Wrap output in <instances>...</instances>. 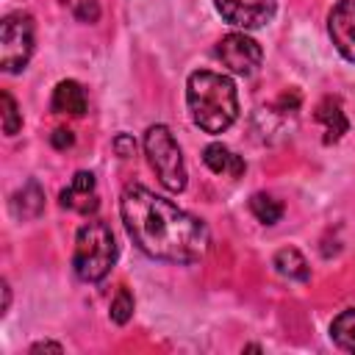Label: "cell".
Returning <instances> with one entry per match:
<instances>
[{
    "mask_svg": "<svg viewBox=\"0 0 355 355\" xmlns=\"http://www.w3.org/2000/svg\"><path fill=\"white\" fill-rule=\"evenodd\" d=\"M75 17H78L80 22H97V19H100V6H97V0H78Z\"/></svg>",
    "mask_w": 355,
    "mask_h": 355,
    "instance_id": "19",
    "label": "cell"
},
{
    "mask_svg": "<svg viewBox=\"0 0 355 355\" xmlns=\"http://www.w3.org/2000/svg\"><path fill=\"white\" fill-rule=\"evenodd\" d=\"M202 161L214 175H230V178H241L244 175V161L241 155H236L230 147L214 141L202 150Z\"/></svg>",
    "mask_w": 355,
    "mask_h": 355,
    "instance_id": "10",
    "label": "cell"
},
{
    "mask_svg": "<svg viewBox=\"0 0 355 355\" xmlns=\"http://www.w3.org/2000/svg\"><path fill=\"white\" fill-rule=\"evenodd\" d=\"M114 147H116L119 158H130V155L136 153V141H133V136H128V133H119V136L114 139Z\"/></svg>",
    "mask_w": 355,
    "mask_h": 355,
    "instance_id": "21",
    "label": "cell"
},
{
    "mask_svg": "<svg viewBox=\"0 0 355 355\" xmlns=\"http://www.w3.org/2000/svg\"><path fill=\"white\" fill-rule=\"evenodd\" d=\"M275 0H216V11L236 28L255 31L275 17Z\"/></svg>",
    "mask_w": 355,
    "mask_h": 355,
    "instance_id": "7",
    "label": "cell"
},
{
    "mask_svg": "<svg viewBox=\"0 0 355 355\" xmlns=\"http://www.w3.org/2000/svg\"><path fill=\"white\" fill-rule=\"evenodd\" d=\"M316 122H322L324 125V141L330 144V141H338L344 133H347V116H344V111H341V105H338V100H333V97H327V100H322L319 105H316Z\"/></svg>",
    "mask_w": 355,
    "mask_h": 355,
    "instance_id": "13",
    "label": "cell"
},
{
    "mask_svg": "<svg viewBox=\"0 0 355 355\" xmlns=\"http://www.w3.org/2000/svg\"><path fill=\"white\" fill-rule=\"evenodd\" d=\"M186 103L194 125L205 133H222L239 116V94L233 80L211 69H197L189 75Z\"/></svg>",
    "mask_w": 355,
    "mask_h": 355,
    "instance_id": "2",
    "label": "cell"
},
{
    "mask_svg": "<svg viewBox=\"0 0 355 355\" xmlns=\"http://www.w3.org/2000/svg\"><path fill=\"white\" fill-rule=\"evenodd\" d=\"M50 141H53V147H58V150H67V147H72V144H75V136H72V130H67V128H58V130H53Z\"/></svg>",
    "mask_w": 355,
    "mask_h": 355,
    "instance_id": "22",
    "label": "cell"
},
{
    "mask_svg": "<svg viewBox=\"0 0 355 355\" xmlns=\"http://www.w3.org/2000/svg\"><path fill=\"white\" fill-rule=\"evenodd\" d=\"M272 266L277 269V275H283V277H288V280H308V277H311L308 261H305L302 252L294 250V247L277 250L275 258H272Z\"/></svg>",
    "mask_w": 355,
    "mask_h": 355,
    "instance_id": "14",
    "label": "cell"
},
{
    "mask_svg": "<svg viewBox=\"0 0 355 355\" xmlns=\"http://www.w3.org/2000/svg\"><path fill=\"white\" fill-rule=\"evenodd\" d=\"M44 349H50V352H61L64 347H61V344H53V341H39V344L31 347V352H44Z\"/></svg>",
    "mask_w": 355,
    "mask_h": 355,
    "instance_id": "23",
    "label": "cell"
},
{
    "mask_svg": "<svg viewBox=\"0 0 355 355\" xmlns=\"http://www.w3.org/2000/svg\"><path fill=\"white\" fill-rule=\"evenodd\" d=\"M275 108H277V111H283V114H294V111L300 108V92H297V89H288V92H283V94L277 97Z\"/></svg>",
    "mask_w": 355,
    "mask_h": 355,
    "instance_id": "20",
    "label": "cell"
},
{
    "mask_svg": "<svg viewBox=\"0 0 355 355\" xmlns=\"http://www.w3.org/2000/svg\"><path fill=\"white\" fill-rule=\"evenodd\" d=\"M144 153L147 161L153 166V172L158 175V180L169 189V191H183L186 189V164H183V153L175 141V136L169 133L166 125H153L144 133Z\"/></svg>",
    "mask_w": 355,
    "mask_h": 355,
    "instance_id": "4",
    "label": "cell"
},
{
    "mask_svg": "<svg viewBox=\"0 0 355 355\" xmlns=\"http://www.w3.org/2000/svg\"><path fill=\"white\" fill-rule=\"evenodd\" d=\"M100 205L97 191H94V175L92 172H78L69 186L61 191V208L78 211V214H94Z\"/></svg>",
    "mask_w": 355,
    "mask_h": 355,
    "instance_id": "9",
    "label": "cell"
},
{
    "mask_svg": "<svg viewBox=\"0 0 355 355\" xmlns=\"http://www.w3.org/2000/svg\"><path fill=\"white\" fill-rule=\"evenodd\" d=\"M8 302H11V291H8V286L3 283V313L8 311Z\"/></svg>",
    "mask_w": 355,
    "mask_h": 355,
    "instance_id": "24",
    "label": "cell"
},
{
    "mask_svg": "<svg viewBox=\"0 0 355 355\" xmlns=\"http://www.w3.org/2000/svg\"><path fill=\"white\" fill-rule=\"evenodd\" d=\"M114 261H116V241L111 227L100 219L80 225L75 236V255H72L75 275L86 283H97L111 272Z\"/></svg>",
    "mask_w": 355,
    "mask_h": 355,
    "instance_id": "3",
    "label": "cell"
},
{
    "mask_svg": "<svg viewBox=\"0 0 355 355\" xmlns=\"http://www.w3.org/2000/svg\"><path fill=\"white\" fill-rule=\"evenodd\" d=\"M330 336H333V341H336L338 349L355 352V308H347V311H341V313L333 319Z\"/></svg>",
    "mask_w": 355,
    "mask_h": 355,
    "instance_id": "15",
    "label": "cell"
},
{
    "mask_svg": "<svg viewBox=\"0 0 355 355\" xmlns=\"http://www.w3.org/2000/svg\"><path fill=\"white\" fill-rule=\"evenodd\" d=\"M44 211V191L36 180H28L14 197H11V214L17 219H36Z\"/></svg>",
    "mask_w": 355,
    "mask_h": 355,
    "instance_id": "12",
    "label": "cell"
},
{
    "mask_svg": "<svg viewBox=\"0 0 355 355\" xmlns=\"http://www.w3.org/2000/svg\"><path fill=\"white\" fill-rule=\"evenodd\" d=\"M0 103H3V130H6V136H14L22 128V114H19V108L8 92L0 94Z\"/></svg>",
    "mask_w": 355,
    "mask_h": 355,
    "instance_id": "18",
    "label": "cell"
},
{
    "mask_svg": "<svg viewBox=\"0 0 355 355\" xmlns=\"http://www.w3.org/2000/svg\"><path fill=\"white\" fill-rule=\"evenodd\" d=\"M327 31L336 44V50L355 61V0H338L327 17Z\"/></svg>",
    "mask_w": 355,
    "mask_h": 355,
    "instance_id": "8",
    "label": "cell"
},
{
    "mask_svg": "<svg viewBox=\"0 0 355 355\" xmlns=\"http://www.w3.org/2000/svg\"><path fill=\"white\" fill-rule=\"evenodd\" d=\"M122 222L133 244L158 261L194 263L208 250V227L175 202L153 194L141 183H130L119 200Z\"/></svg>",
    "mask_w": 355,
    "mask_h": 355,
    "instance_id": "1",
    "label": "cell"
},
{
    "mask_svg": "<svg viewBox=\"0 0 355 355\" xmlns=\"http://www.w3.org/2000/svg\"><path fill=\"white\" fill-rule=\"evenodd\" d=\"M53 111L55 114H69V116H80L86 111V92L78 80H61L53 89Z\"/></svg>",
    "mask_w": 355,
    "mask_h": 355,
    "instance_id": "11",
    "label": "cell"
},
{
    "mask_svg": "<svg viewBox=\"0 0 355 355\" xmlns=\"http://www.w3.org/2000/svg\"><path fill=\"white\" fill-rule=\"evenodd\" d=\"M216 55L222 58V64L236 72V75H252L261 67V44L255 39H250L247 33H227L222 36V42L216 44Z\"/></svg>",
    "mask_w": 355,
    "mask_h": 355,
    "instance_id": "6",
    "label": "cell"
},
{
    "mask_svg": "<svg viewBox=\"0 0 355 355\" xmlns=\"http://www.w3.org/2000/svg\"><path fill=\"white\" fill-rule=\"evenodd\" d=\"M33 53V19L22 11L8 14L0 25V67L3 72H19Z\"/></svg>",
    "mask_w": 355,
    "mask_h": 355,
    "instance_id": "5",
    "label": "cell"
},
{
    "mask_svg": "<svg viewBox=\"0 0 355 355\" xmlns=\"http://www.w3.org/2000/svg\"><path fill=\"white\" fill-rule=\"evenodd\" d=\"M133 316V294L128 288H119L111 300V322L114 324H125Z\"/></svg>",
    "mask_w": 355,
    "mask_h": 355,
    "instance_id": "17",
    "label": "cell"
},
{
    "mask_svg": "<svg viewBox=\"0 0 355 355\" xmlns=\"http://www.w3.org/2000/svg\"><path fill=\"white\" fill-rule=\"evenodd\" d=\"M250 211H252V216H255L258 222H263V225H275V222L283 216V205H280L275 197L263 194V191H258V194L250 197Z\"/></svg>",
    "mask_w": 355,
    "mask_h": 355,
    "instance_id": "16",
    "label": "cell"
}]
</instances>
